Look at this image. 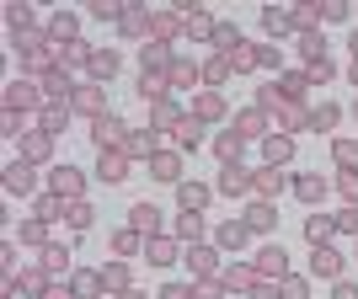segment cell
Segmentation results:
<instances>
[{"label":"cell","mask_w":358,"mask_h":299,"mask_svg":"<svg viewBox=\"0 0 358 299\" xmlns=\"http://www.w3.org/2000/svg\"><path fill=\"white\" fill-rule=\"evenodd\" d=\"M193 64H187V59H177V64H171V86H187V80H193Z\"/></svg>","instance_id":"cell-47"},{"label":"cell","mask_w":358,"mask_h":299,"mask_svg":"<svg viewBox=\"0 0 358 299\" xmlns=\"http://www.w3.org/2000/svg\"><path fill=\"white\" fill-rule=\"evenodd\" d=\"M289 155H294V139L289 134H268V161L278 166V161H289Z\"/></svg>","instance_id":"cell-28"},{"label":"cell","mask_w":358,"mask_h":299,"mask_svg":"<svg viewBox=\"0 0 358 299\" xmlns=\"http://www.w3.org/2000/svg\"><path fill=\"white\" fill-rule=\"evenodd\" d=\"M43 268H48V272H70V251L48 246V251H43Z\"/></svg>","instance_id":"cell-37"},{"label":"cell","mask_w":358,"mask_h":299,"mask_svg":"<svg viewBox=\"0 0 358 299\" xmlns=\"http://www.w3.org/2000/svg\"><path fill=\"white\" fill-rule=\"evenodd\" d=\"M220 193H224V198H246V193H257L252 171H241V166H224V171H220Z\"/></svg>","instance_id":"cell-3"},{"label":"cell","mask_w":358,"mask_h":299,"mask_svg":"<svg viewBox=\"0 0 358 299\" xmlns=\"http://www.w3.org/2000/svg\"><path fill=\"white\" fill-rule=\"evenodd\" d=\"M48 38H54V43H64V38H75V16H70V11H59V16H54V22H48Z\"/></svg>","instance_id":"cell-32"},{"label":"cell","mask_w":358,"mask_h":299,"mask_svg":"<svg viewBox=\"0 0 358 299\" xmlns=\"http://www.w3.org/2000/svg\"><path fill=\"white\" fill-rule=\"evenodd\" d=\"M187 268H193L198 278H209V272L220 268V262H214V251H209V246H193V251H187Z\"/></svg>","instance_id":"cell-24"},{"label":"cell","mask_w":358,"mask_h":299,"mask_svg":"<svg viewBox=\"0 0 358 299\" xmlns=\"http://www.w3.org/2000/svg\"><path fill=\"white\" fill-rule=\"evenodd\" d=\"M246 224H252V230H273V224H278V219H273V203H268V198H257L252 209H246Z\"/></svg>","instance_id":"cell-20"},{"label":"cell","mask_w":358,"mask_h":299,"mask_svg":"<svg viewBox=\"0 0 358 299\" xmlns=\"http://www.w3.org/2000/svg\"><path fill=\"white\" fill-rule=\"evenodd\" d=\"M278 294H284V299H305L310 284H305V278H278Z\"/></svg>","instance_id":"cell-39"},{"label":"cell","mask_w":358,"mask_h":299,"mask_svg":"<svg viewBox=\"0 0 358 299\" xmlns=\"http://www.w3.org/2000/svg\"><path fill=\"white\" fill-rule=\"evenodd\" d=\"M310 80H331V59H327V54H315V59H310Z\"/></svg>","instance_id":"cell-49"},{"label":"cell","mask_w":358,"mask_h":299,"mask_svg":"<svg viewBox=\"0 0 358 299\" xmlns=\"http://www.w3.org/2000/svg\"><path fill=\"white\" fill-rule=\"evenodd\" d=\"M102 284H107V289H118V294H123V289H129V268H123V262L102 268Z\"/></svg>","instance_id":"cell-36"},{"label":"cell","mask_w":358,"mask_h":299,"mask_svg":"<svg viewBox=\"0 0 358 299\" xmlns=\"http://www.w3.org/2000/svg\"><path fill=\"white\" fill-rule=\"evenodd\" d=\"M32 187H38V177H32L27 161H11V166H6V193H32Z\"/></svg>","instance_id":"cell-8"},{"label":"cell","mask_w":358,"mask_h":299,"mask_svg":"<svg viewBox=\"0 0 358 299\" xmlns=\"http://www.w3.org/2000/svg\"><path fill=\"white\" fill-rule=\"evenodd\" d=\"M139 59H145V75H161V70H171V64H177L161 43H145V48H139Z\"/></svg>","instance_id":"cell-13"},{"label":"cell","mask_w":358,"mask_h":299,"mask_svg":"<svg viewBox=\"0 0 358 299\" xmlns=\"http://www.w3.org/2000/svg\"><path fill=\"white\" fill-rule=\"evenodd\" d=\"M310 123H315V129H331V123H337V107H331V102L310 107Z\"/></svg>","instance_id":"cell-41"},{"label":"cell","mask_w":358,"mask_h":299,"mask_svg":"<svg viewBox=\"0 0 358 299\" xmlns=\"http://www.w3.org/2000/svg\"><path fill=\"white\" fill-rule=\"evenodd\" d=\"M129 224H134L139 235H155V230H161V209H155V203H134V209H129Z\"/></svg>","instance_id":"cell-11"},{"label":"cell","mask_w":358,"mask_h":299,"mask_svg":"<svg viewBox=\"0 0 358 299\" xmlns=\"http://www.w3.org/2000/svg\"><path fill=\"white\" fill-rule=\"evenodd\" d=\"M246 235H252V224H241V219H230V224H220V246H246Z\"/></svg>","instance_id":"cell-22"},{"label":"cell","mask_w":358,"mask_h":299,"mask_svg":"<svg viewBox=\"0 0 358 299\" xmlns=\"http://www.w3.org/2000/svg\"><path fill=\"white\" fill-rule=\"evenodd\" d=\"M262 27H268L273 38H284V32L294 27V11H278V6H268V11H262Z\"/></svg>","instance_id":"cell-17"},{"label":"cell","mask_w":358,"mask_h":299,"mask_svg":"<svg viewBox=\"0 0 358 299\" xmlns=\"http://www.w3.org/2000/svg\"><path fill=\"white\" fill-rule=\"evenodd\" d=\"M337 193H343L348 203H358V171H343V182H337Z\"/></svg>","instance_id":"cell-45"},{"label":"cell","mask_w":358,"mask_h":299,"mask_svg":"<svg viewBox=\"0 0 358 299\" xmlns=\"http://www.w3.org/2000/svg\"><path fill=\"white\" fill-rule=\"evenodd\" d=\"M203 235V219H198V214H182L177 219V240H198Z\"/></svg>","instance_id":"cell-35"},{"label":"cell","mask_w":358,"mask_h":299,"mask_svg":"<svg viewBox=\"0 0 358 299\" xmlns=\"http://www.w3.org/2000/svg\"><path fill=\"white\" fill-rule=\"evenodd\" d=\"M353 112H358V102H353Z\"/></svg>","instance_id":"cell-57"},{"label":"cell","mask_w":358,"mask_h":299,"mask_svg":"<svg viewBox=\"0 0 358 299\" xmlns=\"http://www.w3.org/2000/svg\"><path fill=\"white\" fill-rule=\"evenodd\" d=\"M214 150H220V161H224V166H236V161H241V150H246V139H241V134H220V139H214Z\"/></svg>","instance_id":"cell-21"},{"label":"cell","mask_w":358,"mask_h":299,"mask_svg":"<svg viewBox=\"0 0 358 299\" xmlns=\"http://www.w3.org/2000/svg\"><path fill=\"white\" fill-rule=\"evenodd\" d=\"M75 289H80V294L91 299V294H102L107 284H102V272H80V278H75Z\"/></svg>","instance_id":"cell-40"},{"label":"cell","mask_w":358,"mask_h":299,"mask_svg":"<svg viewBox=\"0 0 358 299\" xmlns=\"http://www.w3.org/2000/svg\"><path fill=\"white\" fill-rule=\"evenodd\" d=\"M348 75H353V86H358V59H353V70H348Z\"/></svg>","instance_id":"cell-56"},{"label":"cell","mask_w":358,"mask_h":299,"mask_svg":"<svg viewBox=\"0 0 358 299\" xmlns=\"http://www.w3.org/2000/svg\"><path fill=\"white\" fill-rule=\"evenodd\" d=\"M48 150H54V134H43V129H38V134H22V161H48Z\"/></svg>","instance_id":"cell-12"},{"label":"cell","mask_w":358,"mask_h":299,"mask_svg":"<svg viewBox=\"0 0 358 299\" xmlns=\"http://www.w3.org/2000/svg\"><path fill=\"white\" fill-rule=\"evenodd\" d=\"M43 235H48V224H43V219L22 224V240H27V246H43Z\"/></svg>","instance_id":"cell-42"},{"label":"cell","mask_w":358,"mask_h":299,"mask_svg":"<svg viewBox=\"0 0 358 299\" xmlns=\"http://www.w3.org/2000/svg\"><path fill=\"white\" fill-rule=\"evenodd\" d=\"M118 27L129 32V38H145V32L155 27V16H145V11H139V6H129V11H123V22H118Z\"/></svg>","instance_id":"cell-15"},{"label":"cell","mask_w":358,"mask_h":299,"mask_svg":"<svg viewBox=\"0 0 358 299\" xmlns=\"http://www.w3.org/2000/svg\"><path fill=\"white\" fill-rule=\"evenodd\" d=\"M91 75H96V80H113V75H118V54H113V48L96 54V59H91Z\"/></svg>","instance_id":"cell-30"},{"label":"cell","mask_w":358,"mask_h":299,"mask_svg":"<svg viewBox=\"0 0 358 299\" xmlns=\"http://www.w3.org/2000/svg\"><path fill=\"white\" fill-rule=\"evenodd\" d=\"M230 299H236V294H230Z\"/></svg>","instance_id":"cell-58"},{"label":"cell","mask_w":358,"mask_h":299,"mask_svg":"<svg viewBox=\"0 0 358 299\" xmlns=\"http://www.w3.org/2000/svg\"><path fill=\"white\" fill-rule=\"evenodd\" d=\"M96 59V54H91L86 43H64V48H54V64H59V70H80V64H91Z\"/></svg>","instance_id":"cell-10"},{"label":"cell","mask_w":358,"mask_h":299,"mask_svg":"<svg viewBox=\"0 0 358 299\" xmlns=\"http://www.w3.org/2000/svg\"><path fill=\"white\" fill-rule=\"evenodd\" d=\"M289 177H278V166H268V171H257V198H273V193H284Z\"/></svg>","instance_id":"cell-16"},{"label":"cell","mask_w":358,"mask_h":299,"mask_svg":"<svg viewBox=\"0 0 358 299\" xmlns=\"http://www.w3.org/2000/svg\"><path fill=\"white\" fill-rule=\"evenodd\" d=\"M214 43H220V54H224V59H230L236 48H246V43H241V32H236V27H224V22L214 27Z\"/></svg>","instance_id":"cell-27"},{"label":"cell","mask_w":358,"mask_h":299,"mask_svg":"<svg viewBox=\"0 0 358 299\" xmlns=\"http://www.w3.org/2000/svg\"><path fill=\"white\" fill-rule=\"evenodd\" d=\"M257 129H262V112H246V118H241V139L257 134Z\"/></svg>","instance_id":"cell-53"},{"label":"cell","mask_w":358,"mask_h":299,"mask_svg":"<svg viewBox=\"0 0 358 299\" xmlns=\"http://www.w3.org/2000/svg\"><path fill=\"white\" fill-rule=\"evenodd\" d=\"M257 64H262V70H273V64H278V48H268V43H257Z\"/></svg>","instance_id":"cell-50"},{"label":"cell","mask_w":358,"mask_h":299,"mask_svg":"<svg viewBox=\"0 0 358 299\" xmlns=\"http://www.w3.org/2000/svg\"><path fill=\"white\" fill-rule=\"evenodd\" d=\"M91 139H96V150H123L129 145V129H123L118 112H102V118L91 123Z\"/></svg>","instance_id":"cell-1"},{"label":"cell","mask_w":358,"mask_h":299,"mask_svg":"<svg viewBox=\"0 0 358 299\" xmlns=\"http://www.w3.org/2000/svg\"><path fill=\"white\" fill-rule=\"evenodd\" d=\"M150 171H155V182H182V161H177V155H155Z\"/></svg>","instance_id":"cell-19"},{"label":"cell","mask_w":358,"mask_h":299,"mask_svg":"<svg viewBox=\"0 0 358 299\" xmlns=\"http://www.w3.org/2000/svg\"><path fill=\"white\" fill-rule=\"evenodd\" d=\"M145 256L155 262V268H166V262L177 256V246H171V240H145Z\"/></svg>","instance_id":"cell-29"},{"label":"cell","mask_w":358,"mask_h":299,"mask_svg":"<svg viewBox=\"0 0 358 299\" xmlns=\"http://www.w3.org/2000/svg\"><path fill=\"white\" fill-rule=\"evenodd\" d=\"M224 284L230 289H257V272L252 268H224Z\"/></svg>","instance_id":"cell-34"},{"label":"cell","mask_w":358,"mask_h":299,"mask_svg":"<svg viewBox=\"0 0 358 299\" xmlns=\"http://www.w3.org/2000/svg\"><path fill=\"white\" fill-rule=\"evenodd\" d=\"M315 16H321V6H310V0H305V6L294 11V27H305V32H310V27H315Z\"/></svg>","instance_id":"cell-43"},{"label":"cell","mask_w":358,"mask_h":299,"mask_svg":"<svg viewBox=\"0 0 358 299\" xmlns=\"http://www.w3.org/2000/svg\"><path fill=\"white\" fill-rule=\"evenodd\" d=\"M59 214H64V198H59V193L38 198V219H43V224H48V219H59Z\"/></svg>","instance_id":"cell-33"},{"label":"cell","mask_w":358,"mask_h":299,"mask_svg":"<svg viewBox=\"0 0 358 299\" xmlns=\"http://www.w3.org/2000/svg\"><path fill=\"white\" fill-rule=\"evenodd\" d=\"M294 193L305 198V203H321V198H327V177H299Z\"/></svg>","instance_id":"cell-23"},{"label":"cell","mask_w":358,"mask_h":299,"mask_svg":"<svg viewBox=\"0 0 358 299\" xmlns=\"http://www.w3.org/2000/svg\"><path fill=\"white\" fill-rule=\"evenodd\" d=\"M321 16H327V22H343L348 6H343V0H327V6H321Z\"/></svg>","instance_id":"cell-51"},{"label":"cell","mask_w":358,"mask_h":299,"mask_svg":"<svg viewBox=\"0 0 358 299\" xmlns=\"http://www.w3.org/2000/svg\"><path fill=\"white\" fill-rule=\"evenodd\" d=\"M75 107H80V112H86V118L96 123V118L107 112V96H102V86H75Z\"/></svg>","instance_id":"cell-6"},{"label":"cell","mask_w":358,"mask_h":299,"mask_svg":"<svg viewBox=\"0 0 358 299\" xmlns=\"http://www.w3.org/2000/svg\"><path fill=\"white\" fill-rule=\"evenodd\" d=\"M161 299H198V289H193V284H166Z\"/></svg>","instance_id":"cell-46"},{"label":"cell","mask_w":358,"mask_h":299,"mask_svg":"<svg viewBox=\"0 0 358 299\" xmlns=\"http://www.w3.org/2000/svg\"><path fill=\"white\" fill-rule=\"evenodd\" d=\"M64 118H70V102H43V134L64 129Z\"/></svg>","instance_id":"cell-25"},{"label":"cell","mask_w":358,"mask_h":299,"mask_svg":"<svg viewBox=\"0 0 358 299\" xmlns=\"http://www.w3.org/2000/svg\"><path fill=\"white\" fill-rule=\"evenodd\" d=\"M358 161V145L353 139H337V166H353Z\"/></svg>","instance_id":"cell-48"},{"label":"cell","mask_w":358,"mask_h":299,"mask_svg":"<svg viewBox=\"0 0 358 299\" xmlns=\"http://www.w3.org/2000/svg\"><path fill=\"white\" fill-rule=\"evenodd\" d=\"M182 214H198L203 209V203H209V187H203V182H182Z\"/></svg>","instance_id":"cell-14"},{"label":"cell","mask_w":358,"mask_h":299,"mask_svg":"<svg viewBox=\"0 0 358 299\" xmlns=\"http://www.w3.org/2000/svg\"><path fill=\"white\" fill-rule=\"evenodd\" d=\"M337 219V230H358V209H343V214H331Z\"/></svg>","instance_id":"cell-52"},{"label":"cell","mask_w":358,"mask_h":299,"mask_svg":"<svg viewBox=\"0 0 358 299\" xmlns=\"http://www.w3.org/2000/svg\"><path fill=\"white\" fill-rule=\"evenodd\" d=\"M118 299H145V294H134V289H123V294H118Z\"/></svg>","instance_id":"cell-55"},{"label":"cell","mask_w":358,"mask_h":299,"mask_svg":"<svg viewBox=\"0 0 358 299\" xmlns=\"http://www.w3.org/2000/svg\"><path fill=\"white\" fill-rule=\"evenodd\" d=\"M203 145V129H198V118H182V129H177V150H198Z\"/></svg>","instance_id":"cell-26"},{"label":"cell","mask_w":358,"mask_h":299,"mask_svg":"<svg viewBox=\"0 0 358 299\" xmlns=\"http://www.w3.org/2000/svg\"><path fill=\"white\" fill-rule=\"evenodd\" d=\"M310 272H315V278H331V284H343V256L331 251V246H315Z\"/></svg>","instance_id":"cell-4"},{"label":"cell","mask_w":358,"mask_h":299,"mask_svg":"<svg viewBox=\"0 0 358 299\" xmlns=\"http://www.w3.org/2000/svg\"><path fill=\"white\" fill-rule=\"evenodd\" d=\"M113 246H118L123 256H129V251H139V230H118V235H113Z\"/></svg>","instance_id":"cell-44"},{"label":"cell","mask_w":358,"mask_h":299,"mask_svg":"<svg viewBox=\"0 0 358 299\" xmlns=\"http://www.w3.org/2000/svg\"><path fill=\"white\" fill-rule=\"evenodd\" d=\"M48 91L38 86V80H16V86H6V107H43Z\"/></svg>","instance_id":"cell-2"},{"label":"cell","mask_w":358,"mask_h":299,"mask_svg":"<svg viewBox=\"0 0 358 299\" xmlns=\"http://www.w3.org/2000/svg\"><path fill=\"white\" fill-rule=\"evenodd\" d=\"M331 299H358V289L353 284H337V294H331Z\"/></svg>","instance_id":"cell-54"},{"label":"cell","mask_w":358,"mask_h":299,"mask_svg":"<svg viewBox=\"0 0 358 299\" xmlns=\"http://www.w3.org/2000/svg\"><path fill=\"white\" fill-rule=\"evenodd\" d=\"M54 193L70 198V203H80V193H86V177H80L75 166H59V171H54Z\"/></svg>","instance_id":"cell-5"},{"label":"cell","mask_w":358,"mask_h":299,"mask_svg":"<svg viewBox=\"0 0 358 299\" xmlns=\"http://www.w3.org/2000/svg\"><path fill=\"white\" fill-rule=\"evenodd\" d=\"M96 177L123 182V177H129V155H123V150H102V161H96Z\"/></svg>","instance_id":"cell-7"},{"label":"cell","mask_w":358,"mask_h":299,"mask_svg":"<svg viewBox=\"0 0 358 299\" xmlns=\"http://www.w3.org/2000/svg\"><path fill=\"white\" fill-rule=\"evenodd\" d=\"M64 219H70V230H86L96 214H91V203H70V214H64Z\"/></svg>","instance_id":"cell-38"},{"label":"cell","mask_w":358,"mask_h":299,"mask_svg":"<svg viewBox=\"0 0 358 299\" xmlns=\"http://www.w3.org/2000/svg\"><path fill=\"white\" fill-rule=\"evenodd\" d=\"M193 112H198V118H203V123H209V118H220V112H224V102H220V96H214V91H203V96H198V102H193Z\"/></svg>","instance_id":"cell-31"},{"label":"cell","mask_w":358,"mask_h":299,"mask_svg":"<svg viewBox=\"0 0 358 299\" xmlns=\"http://www.w3.org/2000/svg\"><path fill=\"white\" fill-rule=\"evenodd\" d=\"M257 272H262V278H289V256H284V246H268V251L257 256Z\"/></svg>","instance_id":"cell-9"},{"label":"cell","mask_w":358,"mask_h":299,"mask_svg":"<svg viewBox=\"0 0 358 299\" xmlns=\"http://www.w3.org/2000/svg\"><path fill=\"white\" fill-rule=\"evenodd\" d=\"M331 230H337V219H327V214H315V219H305V235H310V246H327Z\"/></svg>","instance_id":"cell-18"}]
</instances>
